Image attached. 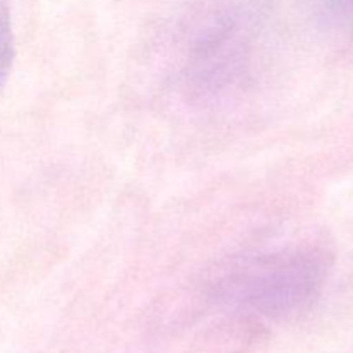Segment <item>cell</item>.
Returning <instances> with one entry per match:
<instances>
[{"label": "cell", "mask_w": 353, "mask_h": 353, "mask_svg": "<svg viewBox=\"0 0 353 353\" xmlns=\"http://www.w3.org/2000/svg\"><path fill=\"white\" fill-rule=\"evenodd\" d=\"M12 55V40H10V24L7 2L0 0V83L6 78Z\"/></svg>", "instance_id": "6da1fadb"}, {"label": "cell", "mask_w": 353, "mask_h": 353, "mask_svg": "<svg viewBox=\"0 0 353 353\" xmlns=\"http://www.w3.org/2000/svg\"><path fill=\"white\" fill-rule=\"evenodd\" d=\"M336 3V10L347 19L353 21V0H334Z\"/></svg>", "instance_id": "7a4b0ae2"}]
</instances>
